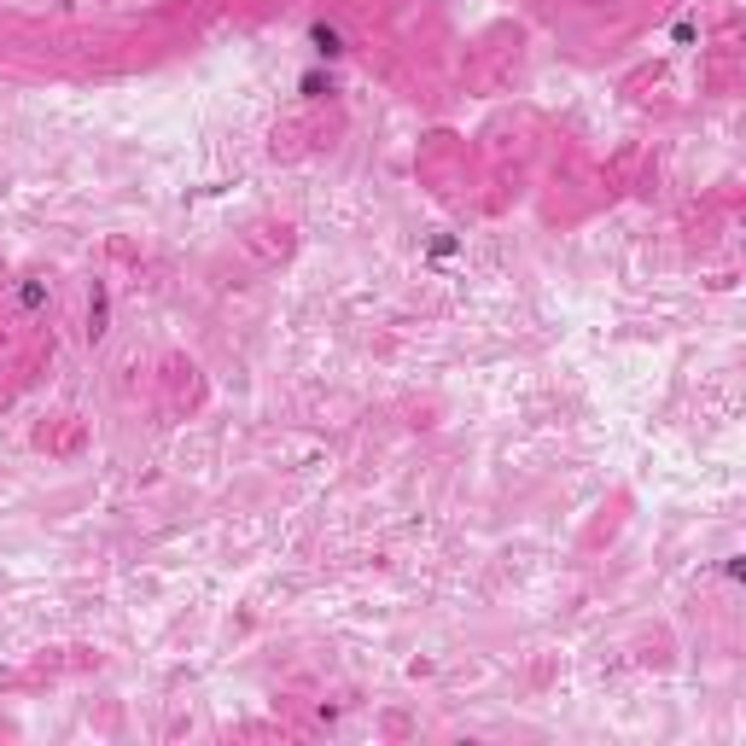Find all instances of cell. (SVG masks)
<instances>
[{
    "mask_svg": "<svg viewBox=\"0 0 746 746\" xmlns=\"http://www.w3.org/2000/svg\"><path fill=\"white\" fill-rule=\"evenodd\" d=\"M304 41H309V53H315V65H339L344 53H350V41H344V30L333 18H315L304 30Z\"/></svg>",
    "mask_w": 746,
    "mask_h": 746,
    "instance_id": "cell-1",
    "label": "cell"
},
{
    "mask_svg": "<svg viewBox=\"0 0 746 746\" xmlns=\"http://www.w3.org/2000/svg\"><path fill=\"white\" fill-rule=\"evenodd\" d=\"M12 298H18L24 315H41V309H53V280H47V274H24V280L12 286Z\"/></svg>",
    "mask_w": 746,
    "mask_h": 746,
    "instance_id": "cell-2",
    "label": "cell"
},
{
    "mask_svg": "<svg viewBox=\"0 0 746 746\" xmlns=\"http://www.w3.org/2000/svg\"><path fill=\"white\" fill-rule=\"evenodd\" d=\"M298 94H304V100H333V94H339L333 65H309L304 76H298Z\"/></svg>",
    "mask_w": 746,
    "mask_h": 746,
    "instance_id": "cell-3",
    "label": "cell"
},
{
    "mask_svg": "<svg viewBox=\"0 0 746 746\" xmlns=\"http://www.w3.org/2000/svg\"><path fill=\"white\" fill-rule=\"evenodd\" d=\"M105 321H111V292H105V280L88 286V339L100 344L105 339Z\"/></svg>",
    "mask_w": 746,
    "mask_h": 746,
    "instance_id": "cell-4",
    "label": "cell"
},
{
    "mask_svg": "<svg viewBox=\"0 0 746 746\" xmlns=\"http://www.w3.org/2000/svg\"><path fill=\"white\" fill-rule=\"evenodd\" d=\"M455 251H461V239H455V234H432V245H426V257H432V263L455 257Z\"/></svg>",
    "mask_w": 746,
    "mask_h": 746,
    "instance_id": "cell-5",
    "label": "cell"
},
{
    "mask_svg": "<svg viewBox=\"0 0 746 746\" xmlns=\"http://www.w3.org/2000/svg\"><path fill=\"white\" fill-rule=\"evenodd\" d=\"M671 41H677V47H694V41H700V18H677Z\"/></svg>",
    "mask_w": 746,
    "mask_h": 746,
    "instance_id": "cell-6",
    "label": "cell"
},
{
    "mask_svg": "<svg viewBox=\"0 0 746 746\" xmlns=\"http://www.w3.org/2000/svg\"><path fill=\"white\" fill-rule=\"evenodd\" d=\"M723 577H729V583H741V577H746V554H729V560H723Z\"/></svg>",
    "mask_w": 746,
    "mask_h": 746,
    "instance_id": "cell-7",
    "label": "cell"
}]
</instances>
